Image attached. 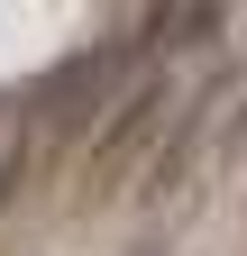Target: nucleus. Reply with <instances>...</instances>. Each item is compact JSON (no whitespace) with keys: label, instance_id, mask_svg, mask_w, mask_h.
Listing matches in <instances>:
<instances>
[{"label":"nucleus","instance_id":"1","mask_svg":"<svg viewBox=\"0 0 247 256\" xmlns=\"http://www.w3.org/2000/svg\"><path fill=\"white\" fill-rule=\"evenodd\" d=\"M110 74H119V46H92V55H74L64 74L37 92V138H64V128H82L92 110H101V82H110Z\"/></svg>","mask_w":247,"mask_h":256},{"label":"nucleus","instance_id":"2","mask_svg":"<svg viewBox=\"0 0 247 256\" xmlns=\"http://www.w3.org/2000/svg\"><path fill=\"white\" fill-rule=\"evenodd\" d=\"M156 119H165V82H138V101L110 119V138H101V156H92V165H101V183L128 165V156H146V138H156Z\"/></svg>","mask_w":247,"mask_h":256}]
</instances>
